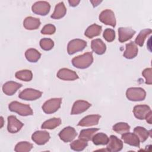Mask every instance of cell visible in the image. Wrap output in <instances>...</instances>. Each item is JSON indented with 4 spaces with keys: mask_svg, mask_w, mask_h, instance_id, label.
<instances>
[{
    "mask_svg": "<svg viewBox=\"0 0 152 152\" xmlns=\"http://www.w3.org/2000/svg\"><path fill=\"white\" fill-rule=\"evenodd\" d=\"M129 125L125 122H119L113 126V130L116 132L121 134L129 132Z\"/></svg>",
    "mask_w": 152,
    "mask_h": 152,
    "instance_id": "836d02e7",
    "label": "cell"
},
{
    "mask_svg": "<svg viewBox=\"0 0 152 152\" xmlns=\"http://www.w3.org/2000/svg\"><path fill=\"white\" fill-rule=\"evenodd\" d=\"M151 31H152L150 28H145L142 30L137 36L135 40V43L140 46H142L146 37L151 33Z\"/></svg>",
    "mask_w": 152,
    "mask_h": 152,
    "instance_id": "f546056e",
    "label": "cell"
},
{
    "mask_svg": "<svg viewBox=\"0 0 152 152\" xmlns=\"http://www.w3.org/2000/svg\"><path fill=\"white\" fill-rule=\"evenodd\" d=\"M135 33V31L129 27H119L118 28L119 41L121 43L131 39Z\"/></svg>",
    "mask_w": 152,
    "mask_h": 152,
    "instance_id": "e0dca14e",
    "label": "cell"
},
{
    "mask_svg": "<svg viewBox=\"0 0 152 152\" xmlns=\"http://www.w3.org/2000/svg\"><path fill=\"white\" fill-rule=\"evenodd\" d=\"M103 36L107 42H111L113 41L115 38V32L111 28H106L103 32Z\"/></svg>",
    "mask_w": 152,
    "mask_h": 152,
    "instance_id": "d590c367",
    "label": "cell"
},
{
    "mask_svg": "<svg viewBox=\"0 0 152 152\" xmlns=\"http://www.w3.org/2000/svg\"><path fill=\"white\" fill-rule=\"evenodd\" d=\"M0 118H1V128L4 125V119L2 116H1Z\"/></svg>",
    "mask_w": 152,
    "mask_h": 152,
    "instance_id": "b9f144b4",
    "label": "cell"
},
{
    "mask_svg": "<svg viewBox=\"0 0 152 152\" xmlns=\"http://www.w3.org/2000/svg\"><path fill=\"white\" fill-rule=\"evenodd\" d=\"M24 124L20 122L15 116L11 115L8 117L7 129L10 133L14 134L18 132L23 126Z\"/></svg>",
    "mask_w": 152,
    "mask_h": 152,
    "instance_id": "8fae6325",
    "label": "cell"
},
{
    "mask_svg": "<svg viewBox=\"0 0 152 152\" xmlns=\"http://www.w3.org/2000/svg\"><path fill=\"white\" fill-rule=\"evenodd\" d=\"M23 26L27 30H36L40 26V21L39 18H37L27 17L24 20Z\"/></svg>",
    "mask_w": 152,
    "mask_h": 152,
    "instance_id": "7402d4cb",
    "label": "cell"
},
{
    "mask_svg": "<svg viewBox=\"0 0 152 152\" xmlns=\"http://www.w3.org/2000/svg\"><path fill=\"white\" fill-rule=\"evenodd\" d=\"M61 102V98L50 99L44 103L42 106V109L47 114L53 113L59 109Z\"/></svg>",
    "mask_w": 152,
    "mask_h": 152,
    "instance_id": "277c9868",
    "label": "cell"
},
{
    "mask_svg": "<svg viewBox=\"0 0 152 152\" xmlns=\"http://www.w3.org/2000/svg\"><path fill=\"white\" fill-rule=\"evenodd\" d=\"M151 111L150 107L146 104H140L134 106L133 113L135 118L140 120L145 119L147 114Z\"/></svg>",
    "mask_w": 152,
    "mask_h": 152,
    "instance_id": "2e32d148",
    "label": "cell"
},
{
    "mask_svg": "<svg viewBox=\"0 0 152 152\" xmlns=\"http://www.w3.org/2000/svg\"><path fill=\"white\" fill-rule=\"evenodd\" d=\"M138 48L134 42H130L126 44V49L124 53V56L126 59L134 58L138 54Z\"/></svg>",
    "mask_w": 152,
    "mask_h": 152,
    "instance_id": "44dd1931",
    "label": "cell"
},
{
    "mask_svg": "<svg viewBox=\"0 0 152 152\" xmlns=\"http://www.w3.org/2000/svg\"><path fill=\"white\" fill-rule=\"evenodd\" d=\"M80 1L78 0H69V1H68L69 5L71 7H76L80 3Z\"/></svg>",
    "mask_w": 152,
    "mask_h": 152,
    "instance_id": "f35d334b",
    "label": "cell"
},
{
    "mask_svg": "<svg viewBox=\"0 0 152 152\" xmlns=\"http://www.w3.org/2000/svg\"><path fill=\"white\" fill-rule=\"evenodd\" d=\"M66 9L63 2H61L56 5L54 12L51 15V18L53 19H60L65 16Z\"/></svg>",
    "mask_w": 152,
    "mask_h": 152,
    "instance_id": "603a6c76",
    "label": "cell"
},
{
    "mask_svg": "<svg viewBox=\"0 0 152 152\" xmlns=\"http://www.w3.org/2000/svg\"><path fill=\"white\" fill-rule=\"evenodd\" d=\"M56 31L55 26L51 24L45 25L41 30V33L43 34H53Z\"/></svg>",
    "mask_w": 152,
    "mask_h": 152,
    "instance_id": "8d00e7d4",
    "label": "cell"
},
{
    "mask_svg": "<svg viewBox=\"0 0 152 152\" xmlns=\"http://www.w3.org/2000/svg\"><path fill=\"white\" fill-rule=\"evenodd\" d=\"M57 77L61 80L66 81H72L78 78V76L75 71L68 68L60 69L57 73Z\"/></svg>",
    "mask_w": 152,
    "mask_h": 152,
    "instance_id": "5bb4252c",
    "label": "cell"
},
{
    "mask_svg": "<svg viewBox=\"0 0 152 152\" xmlns=\"http://www.w3.org/2000/svg\"><path fill=\"white\" fill-rule=\"evenodd\" d=\"M77 133L75 129L71 126L64 128L59 134V137L64 142H68L72 141L77 136Z\"/></svg>",
    "mask_w": 152,
    "mask_h": 152,
    "instance_id": "9c48e42d",
    "label": "cell"
},
{
    "mask_svg": "<svg viewBox=\"0 0 152 152\" xmlns=\"http://www.w3.org/2000/svg\"><path fill=\"white\" fill-rule=\"evenodd\" d=\"M31 139L36 144L43 145L49 140L50 135L45 131H37L33 134Z\"/></svg>",
    "mask_w": 152,
    "mask_h": 152,
    "instance_id": "4fadbf2b",
    "label": "cell"
},
{
    "mask_svg": "<svg viewBox=\"0 0 152 152\" xmlns=\"http://www.w3.org/2000/svg\"><path fill=\"white\" fill-rule=\"evenodd\" d=\"M99 20L106 24L115 27L116 24V21L114 12L110 10H105L103 11L99 15Z\"/></svg>",
    "mask_w": 152,
    "mask_h": 152,
    "instance_id": "8992f818",
    "label": "cell"
},
{
    "mask_svg": "<svg viewBox=\"0 0 152 152\" xmlns=\"http://www.w3.org/2000/svg\"><path fill=\"white\" fill-rule=\"evenodd\" d=\"M87 46V42L82 39H76L71 40L67 46V52L69 55H72L77 52L82 51Z\"/></svg>",
    "mask_w": 152,
    "mask_h": 152,
    "instance_id": "5b68a950",
    "label": "cell"
},
{
    "mask_svg": "<svg viewBox=\"0 0 152 152\" xmlns=\"http://www.w3.org/2000/svg\"><path fill=\"white\" fill-rule=\"evenodd\" d=\"M93 62V54L90 52L77 56L72 59V64L73 66L79 69H85L88 68L91 65Z\"/></svg>",
    "mask_w": 152,
    "mask_h": 152,
    "instance_id": "6da1fadb",
    "label": "cell"
},
{
    "mask_svg": "<svg viewBox=\"0 0 152 152\" xmlns=\"http://www.w3.org/2000/svg\"><path fill=\"white\" fill-rule=\"evenodd\" d=\"M22 87V84L10 81L6 82L2 86V91L4 93L8 96H12Z\"/></svg>",
    "mask_w": 152,
    "mask_h": 152,
    "instance_id": "9a60e30c",
    "label": "cell"
},
{
    "mask_svg": "<svg viewBox=\"0 0 152 152\" xmlns=\"http://www.w3.org/2000/svg\"><path fill=\"white\" fill-rule=\"evenodd\" d=\"M87 141L81 139H78L74 141L70 144L71 148L76 151H83L87 146Z\"/></svg>",
    "mask_w": 152,
    "mask_h": 152,
    "instance_id": "1f68e13d",
    "label": "cell"
},
{
    "mask_svg": "<svg viewBox=\"0 0 152 152\" xmlns=\"http://www.w3.org/2000/svg\"><path fill=\"white\" fill-rule=\"evenodd\" d=\"M40 46L44 50H50L53 48L54 42L49 38H43L40 41Z\"/></svg>",
    "mask_w": 152,
    "mask_h": 152,
    "instance_id": "e575fe53",
    "label": "cell"
},
{
    "mask_svg": "<svg viewBox=\"0 0 152 152\" xmlns=\"http://www.w3.org/2000/svg\"><path fill=\"white\" fill-rule=\"evenodd\" d=\"M134 134L138 137L140 141L143 142L147 140L148 138L150 131H147L145 128L142 126H137L134 129Z\"/></svg>",
    "mask_w": 152,
    "mask_h": 152,
    "instance_id": "484cf974",
    "label": "cell"
},
{
    "mask_svg": "<svg viewBox=\"0 0 152 152\" xmlns=\"http://www.w3.org/2000/svg\"><path fill=\"white\" fill-rule=\"evenodd\" d=\"M109 138L107 135L103 132L97 133L94 134L92 138V141L94 144L96 145H106L109 141Z\"/></svg>",
    "mask_w": 152,
    "mask_h": 152,
    "instance_id": "f1b7e54d",
    "label": "cell"
},
{
    "mask_svg": "<svg viewBox=\"0 0 152 152\" xmlns=\"http://www.w3.org/2000/svg\"><path fill=\"white\" fill-rule=\"evenodd\" d=\"M99 130V128H88L83 129L80 131L78 138L86 141H90L92 140V138L95 134V133Z\"/></svg>",
    "mask_w": 152,
    "mask_h": 152,
    "instance_id": "d4e9b609",
    "label": "cell"
},
{
    "mask_svg": "<svg viewBox=\"0 0 152 152\" xmlns=\"http://www.w3.org/2000/svg\"><path fill=\"white\" fill-rule=\"evenodd\" d=\"M102 31V26L96 24H93L90 26L85 31L84 34L88 38H93L99 36Z\"/></svg>",
    "mask_w": 152,
    "mask_h": 152,
    "instance_id": "cb8c5ba5",
    "label": "cell"
},
{
    "mask_svg": "<svg viewBox=\"0 0 152 152\" xmlns=\"http://www.w3.org/2000/svg\"><path fill=\"white\" fill-rule=\"evenodd\" d=\"M123 148V142L115 135H110L107 144V150L110 152L121 151Z\"/></svg>",
    "mask_w": 152,
    "mask_h": 152,
    "instance_id": "30bf717a",
    "label": "cell"
},
{
    "mask_svg": "<svg viewBox=\"0 0 152 152\" xmlns=\"http://www.w3.org/2000/svg\"><path fill=\"white\" fill-rule=\"evenodd\" d=\"M126 96L127 99L131 101H141L145 98L146 93L142 88L131 87L127 89Z\"/></svg>",
    "mask_w": 152,
    "mask_h": 152,
    "instance_id": "3957f363",
    "label": "cell"
},
{
    "mask_svg": "<svg viewBox=\"0 0 152 152\" xmlns=\"http://www.w3.org/2000/svg\"><path fill=\"white\" fill-rule=\"evenodd\" d=\"M90 2L92 3L93 6L95 7H97L100 2H102V1H91Z\"/></svg>",
    "mask_w": 152,
    "mask_h": 152,
    "instance_id": "60d3db41",
    "label": "cell"
},
{
    "mask_svg": "<svg viewBox=\"0 0 152 152\" xmlns=\"http://www.w3.org/2000/svg\"><path fill=\"white\" fill-rule=\"evenodd\" d=\"M32 148V144L27 141H21L16 144L14 150L16 152H28L30 151Z\"/></svg>",
    "mask_w": 152,
    "mask_h": 152,
    "instance_id": "d6a6232c",
    "label": "cell"
},
{
    "mask_svg": "<svg viewBox=\"0 0 152 152\" xmlns=\"http://www.w3.org/2000/svg\"><path fill=\"white\" fill-rule=\"evenodd\" d=\"M100 116L99 115H91L84 117L78 124L81 126H91L96 125L99 123Z\"/></svg>",
    "mask_w": 152,
    "mask_h": 152,
    "instance_id": "ac0fdd59",
    "label": "cell"
},
{
    "mask_svg": "<svg viewBox=\"0 0 152 152\" xmlns=\"http://www.w3.org/2000/svg\"><path fill=\"white\" fill-rule=\"evenodd\" d=\"M42 92L33 89L26 88L19 93L18 97L24 100H35L42 96Z\"/></svg>",
    "mask_w": 152,
    "mask_h": 152,
    "instance_id": "52a82bcc",
    "label": "cell"
},
{
    "mask_svg": "<svg viewBox=\"0 0 152 152\" xmlns=\"http://www.w3.org/2000/svg\"><path fill=\"white\" fill-rule=\"evenodd\" d=\"M151 68H145L142 72V75L145 79V83L147 84H151L152 83V76H151Z\"/></svg>",
    "mask_w": 152,
    "mask_h": 152,
    "instance_id": "74e56055",
    "label": "cell"
},
{
    "mask_svg": "<svg viewBox=\"0 0 152 152\" xmlns=\"http://www.w3.org/2000/svg\"><path fill=\"white\" fill-rule=\"evenodd\" d=\"M8 108L10 111L17 113L21 116H29L33 114V110L28 104H23L17 101H14L9 104Z\"/></svg>",
    "mask_w": 152,
    "mask_h": 152,
    "instance_id": "7a4b0ae2",
    "label": "cell"
},
{
    "mask_svg": "<svg viewBox=\"0 0 152 152\" xmlns=\"http://www.w3.org/2000/svg\"><path fill=\"white\" fill-rule=\"evenodd\" d=\"M15 75L17 79L24 81H30L33 78V74L31 71L28 69L18 71L15 73Z\"/></svg>",
    "mask_w": 152,
    "mask_h": 152,
    "instance_id": "4dcf8cb0",
    "label": "cell"
},
{
    "mask_svg": "<svg viewBox=\"0 0 152 152\" xmlns=\"http://www.w3.org/2000/svg\"><path fill=\"white\" fill-rule=\"evenodd\" d=\"M50 9V4L46 1H37L35 2L31 7L32 11L37 15H46Z\"/></svg>",
    "mask_w": 152,
    "mask_h": 152,
    "instance_id": "ba28073f",
    "label": "cell"
},
{
    "mask_svg": "<svg viewBox=\"0 0 152 152\" xmlns=\"http://www.w3.org/2000/svg\"><path fill=\"white\" fill-rule=\"evenodd\" d=\"M61 124V119L59 118H53L50 119H48L45 121L41 128L42 129H52L59 126Z\"/></svg>",
    "mask_w": 152,
    "mask_h": 152,
    "instance_id": "4316f807",
    "label": "cell"
},
{
    "mask_svg": "<svg viewBox=\"0 0 152 152\" xmlns=\"http://www.w3.org/2000/svg\"><path fill=\"white\" fill-rule=\"evenodd\" d=\"M25 56L28 61L30 62H36L40 58L41 54L36 49L30 48L26 50Z\"/></svg>",
    "mask_w": 152,
    "mask_h": 152,
    "instance_id": "83f0119b",
    "label": "cell"
},
{
    "mask_svg": "<svg viewBox=\"0 0 152 152\" xmlns=\"http://www.w3.org/2000/svg\"><path fill=\"white\" fill-rule=\"evenodd\" d=\"M91 47L92 50L97 55H103L106 50L104 43L100 39H96L91 41Z\"/></svg>",
    "mask_w": 152,
    "mask_h": 152,
    "instance_id": "ffe728a7",
    "label": "cell"
},
{
    "mask_svg": "<svg viewBox=\"0 0 152 152\" xmlns=\"http://www.w3.org/2000/svg\"><path fill=\"white\" fill-rule=\"evenodd\" d=\"M121 138L124 142L127 144L137 147H140V140L134 133L127 132L122 134Z\"/></svg>",
    "mask_w": 152,
    "mask_h": 152,
    "instance_id": "d6986e66",
    "label": "cell"
},
{
    "mask_svg": "<svg viewBox=\"0 0 152 152\" xmlns=\"http://www.w3.org/2000/svg\"><path fill=\"white\" fill-rule=\"evenodd\" d=\"M91 106V104L87 101L78 100L74 102L71 114V115H78L81 113L86 111Z\"/></svg>",
    "mask_w": 152,
    "mask_h": 152,
    "instance_id": "7c38bea8",
    "label": "cell"
},
{
    "mask_svg": "<svg viewBox=\"0 0 152 152\" xmlns=\"http://www.w3.org/2000/svg\"><path fill=\"white\" fill-rule=\"evenodd\" d=\"M145 119L147 121V122L151 124V111H150L147 115L146 118H145Z\"/></svg>",
    "mask_w": 152,
    "mask_h": 152,
    "instance_id": "ab89813d",
    "label": "cell"
}]
</instances>
